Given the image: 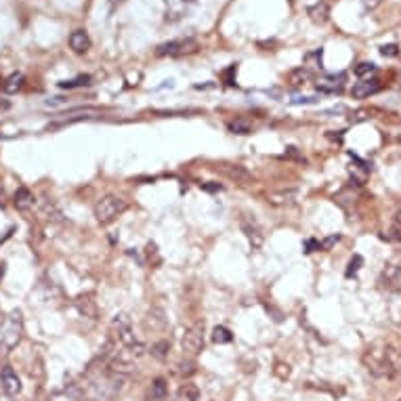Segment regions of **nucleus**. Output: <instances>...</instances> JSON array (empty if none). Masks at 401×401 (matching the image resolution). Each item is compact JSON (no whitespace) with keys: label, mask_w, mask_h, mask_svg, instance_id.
I'll return each instance as SVG.
<instances>
[{"label":"nucleus","mask_w":401,"mask_h":401,"mask_svg":"<svg viewBox=\"0 0 401 401\" xmlns=\"http://www.w3.org/2000/svg\"><path fill=\"white\" fill-rule=\"evenodd\" d=\"M198 40L196 38H181V40H170L156 48L158 57H185L198 51Z\"/></svg>","instance_id":"obj_6"},{"label":"nucleus","mask_w":401,"mask_h":401,"mask_svg":"<svg viewBox=\"0 0 401 401\" xmlns=\"http://www.w3.org/2000/svg\"><path fill=\"white\" fill-rule=\"evenodd\" d=\"M284 158H288V160H296V162H305V156L300 154L294 145L286 147V154H284Z\"/></svg>","instance_id":"obj_31"},{"label":"nucleus","mask_w":401,"mask_h":401,"mask_svg":"<svg viewBox=\"0 0 401 401\" xmlns=\"http://www.w3.org/2000/svg\"><path fill=\"white\" fill-rule=\"evenodd\" d=\"M168 397V383L164 378H156L152 387H149V399L154 401H164Z\"/></svg>","instance_id":"obj_18"},{"label":"nucleus","mask_w":401,"mask_h":401,"mask_svg":"<svg viewBox=\"0 0 401 401\" xmlns=\"http://www.w3.org/2000/svg\"><path fill=\"white\" fill-rule=\"evenodd\" d=\"M0 385H2V391L6 395H17L21 393V380H19L17 372L11 368V366H4L0 370Z\"/></svg>","instance_id":"obj_10"},{"label":"nucleus","mask_w":401,"mask_h":401,"mask_svg":"<svg viewBox=\"0 0 401 401\" xmlns=\"http://www.w3.org/2000/svg\"><path fill=\"white\" fill-rule=\"evenodd\" d=\"M202 189H204V192H210V194H212V192H220V189H223V185H218V183H206V185H202Z\"/></svg>","instance_id":"obj_37"},{"label":"nucleus","mask_w":401,"mask_h":401,"mask_svg":"<svg viewBox=\"0 0 401 401\" xmlns=\"http://www.w3.org/2000/svg\"><path fill=\"white\" fill-rule=\"evenodd\" d=\"M309 15H311V19L313 21H326L328 19V6L326 4H317V6H313V8H309Z\"/></svg>","instance_id":"obj_27"},{"label":"nucleus","mask_w":401,"mask_h":401,"mask_svg":"<svg viewBox=\"0 0 401 401\" xmlns=\"http://www.w3.org/2000/svg\"><path fill=\"white\" fill-rule=\"evenodd\" d=\"M196 372V364L192 362V359H187V362H181L179 364V374L181 376H192Z\"/></svg>","instance_id":"obj_30"},{"label":"nucleus","mask_w":401,"mask_h":401,"mask_svg":"<svg viewBox=\"0 0 401 401\" xmlns=\"http://www.w3.org/2000/svg\"><path fill=\"white\" fill-rule=\"evenodd\" d=\"M23 336V317L21 311L13 309L4 319L2 326H0V351L2 353H11V351L21 343Z\"/></svg>","instance_id":"obj_3"},{"label":"nucleus","mask_w":401,"mask_h":401,"mask_svg":"<svg viewBox=\"0 0 401 401\" xmlns=\"http://www.w3.org/2000/svg\"><path fill=\"white\" fill-rule=\"evenodd\" d=\"M362 265H364V258L359 256V254H355L353 258L349 260V265H347V273H345V275H347V277H353V275L359 271V267H362Z\"/></svg>","instance_id":"obj_28"},{"label":"nucleus","mask_w":401,"mask_h":401,"mask_svg":"<svg viewBox=\"0 0 401 401\" xmlns=\"http://www.w3.org/2000/svg\"><path fill=\"white\" fill-rule=\"evenodd\" d=\"M101 116V109L99 107H69V109H63V112H59L55 118L57 122H51L48 124V130H55V128H63V126H69V124H76V122H84V120H93V118H99Z\"/></svg>","instance_id":"obj_4"},{"label":"nucleus","mask_w":401,"mask_h":401,"mask_svg":"<svg viewBox=\"0 0 401 401\" xmlns=\"http://www.w3.org/2000/svg\"><path fill=\"white\" fill-rule=\"evenodd\" d=\"M128 208V204H126V200H122L120 196H105V198H101L99 202L95 204V218L99 220L101 225H107V223H112V220L116 218V216H120L124 212V210Z\"/></svg>","instance_id":"obj_5"},{"label":"nucleus","mask_w":401,"mask_h":401,"mask_svg":"<svg viewBox=\"0 0 401 401\" xmlns=\"http://www.w3.org/2000/svg\"><path fill=\"white\" fill-rule=\"evenodd\" d=\"M343 84H345V74H338V76L322 78L315 84V88H317L319 93H340V91H343Z\"/></svg>","instance_id":"obj_14"},{"label":"nucleus","mask_w":401,"mask_h":401,"mask_svg":"<svg viewBox=\"0 0 401 401\" xmlns=\"http://www.w3.org/2000/svg\"><path fill=\"white\" fill-rule=\"evenodd\" d=\"M380 53H383L385 57H397V44H385L383 48H380Z\"/></svg>","instance_id":"obj_33"},{"label":"nucleus","mask_w":401,"mask_h":401,"mask_svg":"<svg viewBox=\"0 0 401 401\" xmlns=\"http://www.w3.org/2000/svg\"><path fill=\"white\" fill-rule=\"evenodd\" d=\"M220 170H223V173L231 179V181H235V183L248 185V183L254 181V175L250 173L246 166H242V164H223V166H220Z\"/></svg>","instance_id":"obj_12"},{"label":"nucleus","mask_w":401,"mask_h":401,"mask_svg":"<svg viewBox=\"0 0 401 401\" xmlns=\"http://www.w3.org/2000/svg\"><path fill=\"white\" fill-rule=\"evenodd\" d=\"M147 326H152V328H164L166 326V313L162 309H152L147 313Z\"/></svg>","instance_id":"obj_24"},{"label":"nucleus","mask_w":401,"mask_h":401,"mask_svg":"<svg viewBox=\"0 0 401 401\" xmlns=\"http://www.w3.org/2000/svg\"><path fill=\"white\" fill-rule=\"evenodd\" d=\"M239 227H242V231L248 237V242L252 244V248H260V246H263L265 235H263V231H260V227H258V223H256L254 218L242 216V220H239Z\"/></svg>","instance_id":"obj_9"},{"label":"nucleus","mask_w":401,"mask_h":401,"mask_svg":"<svg viewBox=\"0 0 401 401\" xmlns=\"http://www.w3.org/2000/svg\"><path fill=\"white\" fill-rule=\"evenodd\" d=\"M326 137L330 141H336V143H343V130H328Z\"/></svg>","instance_id":"obj_36"},{"label":"nucleus","mask_w":401,"mask_h":401,"mask_svg":"<svg viewBox=\"0 0 401 401\" xmlns=\"http://www.w3.org/2000/svg\"><path fill=\"white\" fill-rule=\"evenodd\" d=\"M135 355L130 353L128 349H120L118 351V347H116V351L112 355L107 357V370H112V372H116V374H120V376H128V374H133L135 370H137V364H135Z\"/></svg>","instance_id":"obj_7"},{"label":"nucleus","mask_w":401,"mask_h":401,"mask_svg":"<svg viewBox=\"0 0 401 401\" xmlns=\"http://www.w3.org/2000/svg\"><path fill=\"white\" fill-rule=\"evenodd\" d=\"M296 198H298L296 189H277V192L267 194V202L273 206H288V204H294Z\"/></svg>","instance_id":"obj_13"},{"label":"nucleus","mask_w":401,"mask_h":401,"mask_svg":"<svg viewBox=\"0 0 401 401\" xmlns=\"http://www.w3.org/2000/svg\"><path fill=\"white\" fill-rule=\"evenodd\" d=\"M124 387V376H120L105 368V372L97 374L88 383V397L91 401H112Z\"/></svg>","instance_id":"obj_1"},{"label":"nucleus","mask_w":401,"mask_h":401,"mask_svg":"<svg viewBox=\"0 0 401 401\" xmlns=\"http://www.w3.org/2000/svg\"><path fill=\"white\" fill-rule=\"evenodd\" d=\"M0 401H11V395H6V393L0 395Z\"/></svg>","instance_id":"obj_41"},{"label":"nucleus","mask_w":401,"mask_h":401,"mask_svg":"<svg viewBox=\"0 0 401 401\" xmlns=\"http://www.w3.org/2000/svg\"><path fill=\"white\" fill-rule=\"evenodd\" d=\"M112 336L118 340L124 349H128L135 357H141L145 353V345L135 336L133 332V324H130V317L126 313H118L112 319Z\"/></svg>","instance_id":"obj_2"},{"label":"nucleus","mask_w":401,"mask_h":401,"mask_svg":"<svg viewBox=\"0 0 401 401\" xmlns=\"http://www.w3.org/2000/svg\"><path fill=\"white\" fill-rule=\"evenodd\" d=\"M76 307L78 311L82 313L84 317H91V319H97V303L91 298V296H78L76 298Z\"/></svg>","instance_id":"obj_17"},{"label":"nucleus","mask_w":401,"mask_h":401,"mask_svg":"<svg viewBox=\"0 0 401 401\" xmlns=\"http://www.w3.org/2000/svg\"><path fill=\"white\" fill-rule=\"evenodd\" d=\"M4 273H6V265H4V263H0V282H2Z\"/></svg>","instance_id":"obj_39"},{"label":"nucleus","mask_w":401,"mask_h":401,"mask_svg":"<svg viewBox=\"0 0 401 401\" xmlns=\"http://www.w3.org/2000/svg\"><path fill=\"white\" fill-rule=\"evenodd\" d=\"M91 84V76H78L74 80H63V82H59V88H78V86H88Z\"/></svg>","instance_id":"obj_25"},{"label":"nucleus","mask_w":401,"mask_h":401,"mask_svg":"<svg viewBox=\"0 0 401 401\" xmlns=\"http://www.w3.org/2000/svg\"><path fill=\"white\" fill-rule=\"evenodd\" d=\"M21 86H23V74L15 72V74H11V76H8V78L4 80L2 91H4L6 95H15L17 91H21Z\"/></svg>","instance_id":"obj_19"},{"label":"nucleus","mask_w":401,"mask_h":401,"mask_svg":"<svg viewBox=\"0 0 401 401\" xmlns=\"http://www.w3.org/2000/svg\"><path fill=\"white\" fill-rule=\"evenodd\" d=\"M112 4H120V2H124V0H109Z\"/></svg>","instance_id":"obj_42"},{"label":"nucleus","mask_w":401,"mask_h":401,"mask_svg":"<svg viewBox=\"0 0 401 401\" xmlns=\"http://www.w3.org/2000/svg\"><path fill=\"white\" fill-rule=\"evenodd\" d=\"M338 239H340V235H338V233H334V235L326 237L324 242H319V244H322V248H324V250H330V248H332V246H334V244L338 242Z\"/></svg>","instance_id":"obj_34"},{"label":"nucleus","mask_w":401,"mask_h":401,"mask_svg":"<svg viewBox=\"0 0 401 401\" xmlns=\"http://www.w3.org/2000/svg\"><path fill=\"white\" fill-rule=\"evenodd\" d=\"M69 48H72L74 53H86L88 48H91V38L84 29H76L69 36Z\"/></svg>","instance_id":"obj_15"},{"label":"nucleus","mask_w":401,"mask_h":401,"mask_svg":"<svg viewBox=\"0 0 401 401\" xmlns=\"http://www.w3.org/2000/svg\"><path fill=\"white\" fill-rule=\"evenodd\" d=\"M13 233H15V227H11V229H8V231L4 233V237H0V244H4V242H6V239H8V237H11Z\"/></svg>","instance_id":"obj_38"},{"label":"nucleus","mask_w":401,"mask_h":401,"mask_svg":"<svg viewBox=\"0 0 401 401\" xmlns=\"http://www.w3.org/2000/svg\"><path fill=\"white\" fill-rule=\"evenodd\" d=\"M152 355L158 359V362H166L168 359V353H170V343L168 340H158V343L152 345Z\"/></svg>","instance_id":"obj_23"},{"label":"nucleus","mask_w":401,"mask_h":401,"mask_svg":"<svg viewBox=\"0 0 401 401\" xmlns=\"http://www.w3.org/2000/svg\"><path fill=\"white\" fill-rule=\"evenodd\" d=\"M319 248H322V244H319L317 239H313V237H309L307 242H305V252H307V254L315 252V250H319Z\"/></svg>","instance_id":"obj_32"},{"label":"nucleus","mask_w":401,"mask_h":401,"mask_svg":"<svg viewBox=\"0 0 401 401\" xmlns=\"http://www.w3.org/2000/svg\"><path fill=\"white\" fill-rule=\"evenodd\" d=\"M231 340H233V334H231V330H229V328L216 326L212 330V343H216V345H229Z\"/></svg>","instance_id":"obj_22"},{"label":"nucleus","mask_w":401,"mask_h":401,"mask_svg":"<svg viewBox=\"0 0 401 401\" xmlns=\"http://www.w3.org/2000/svg\"><path fill=\"white\" fill-rule=\"evenodd\" d=\"M13 204L17 210H21V212H27L29 208L34 206V194L29 192L27 187H19L15 196H13Z\"/></svg>","instance_id":"obj_16"},{"label":"nucleus","mask_w":401,"mask_h":401,"mask_svg":"<svg viewBox=\"0 0 401 401\" xmlns=\"http://www.w3.org/2000/svg\"><path fill=\"white\" fill-rule=\"evenodd\" d=\"M166 6H170L166 11V19L175 21V19H179L185 11V0H166Z\"/></svg>","instance_id":"obj_21"},{"label":"nucleus","mask_w":401,"mask_h":401,"mask_svg":"<svg viewBox=\"0 0 401 401\" xmlns=\"http://www.w3.org/2000/svg\"><path fill=\"white\" fill-rule=\"evenodd\" d=\"M181 349L187 357H196L198 353H202L204 349V324H194L192 328L185 330Z\"/></svg>","instance_id":"obj_8"},{"label":"nucleus","mask_w":401,"mask_h":401,"mask_svg":"<svg viewBox=\"0 0 401 401\" xmlns=\"http://www.w3.org/2000/svg\"><path fill=\"white\" fill-rule=\"evenodd\" d=\"M374 72H376V65H374L372 61H364V63L355 65V76H357V78H362V80L370 78Z\"/></svg>","instance_id":"obj_26"},{"label":"nucleus","mask_w":401,"mask_h":401,"mask_svg":"<svg viewBox=\"0 0 401 401\" xmlns=\"http://www.w3.org/2000/svg\"><path fill=\"white\" fill-rule=\"evenodd\" d=\"M319 99H315V97H298V99H292V105H305V103H317Z\"/></svg>","instance_id":"obj_35"},{"label":"nucleus","mask_w":401,"mask_h":401,"mask_svg":"<svg viewBox=\"0 0 401 401\" xmlns=\"http://www.w3.org/2000/svg\"><path fill=\"white\" fill-rule=\"evenodd\" d=\"M305 80H309V72L305 67H298V69H294V72L290 74V82L292 84H305Z\"/></svg>","instance_id":"obj_29"},{"label":"nucleus","mask_w":401,"mask_h":401,"mask_svg":"<svg viewBox=\"0 0 401 401\" xmlns=\"http://www.w3.org/2000/svg\"><path fill=\"white\" fill-rule=\"evenodd\" d=\"M227 130L233 135H250L252 133V124L248 122L244 118H235L231 122H227Z\"/></svg>","instance_id":"obj_20"},{"label":"nucleus","mask_w":401,"mask_h":401,"mask_svg":"<svg viewBox=\"0 0 401 401\" xmlns=\"http://www.w3.org/2000/svg\"><path fill=\"white\" fill-rule=\"evenodd\" d=\"M399 401H401V399H399Z\"/></svg>","instance_id":"obj_43"},{"label":"nucleus","mask_w":401,"mask_h":401,"mask_svg":"<svg viewBox=\"0 0 401 401\" xmlns=\"http://www.w3.org/2000/svg\"><path fill=\"white\" fill-rule=\"evenodd\" d=\"M2 109H8V101H6V99H0V112H2Z\"/></svg>","instance_id":"obj_40"},{"label":"nucleus","mask_w":401,"mask_h":401,"mask_svg":"<svg viewBox=\"0 0 401 401\" xmlns=\"http://www.w3.org/2000/svg\"><path fill=\"white\" fill-rule=\"evenodd\" d=\"M380 91V82L376 78H366V80H359V82L353 84L351 88V97L353 99H368Z\"/></svg>","instance_id":"obj_11"}]
</instances>
